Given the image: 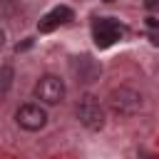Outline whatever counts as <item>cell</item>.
Segmentation results:
<instances>
[{
  "label": "cell",
  "mask_w": 159,
  "mask_h": 159,
  "mask_svg": "<svg viewBox=\"0 0 159 159\" xmlns=\"http://www.w3.org/2000/svg\"><path fill=\"white\" fill-rule=\"evenodd\" d=\"M67 20H72V10H70V7H65V5H57V7H52V10L40 20L37 30H40V32H52L55 27L65 25Z\"/></svg>",
  "instance_id": "8992f818"
},
{
  "label": "cell",
  "mask_w": 159,
  "mask_h": 159,
  "mask_svg": "<svg viewBox=\"0 0 159 159\" xmlns=\"http://www.w3.org/2000/svg\"><path fill=\"white\" fill-rule=\"evenodd\" d=\"M92 32H94L97 47H109V45H114V42L124 35V27H122L117 20H112V17H102V20L94 22Z\"/></svg>",
  "instance_id": "5b68a950"
},
{
  "label": "cell",
  "mask_w": 159,
  "mask_h": 159,
  "mask_svg": "<svg viewBox=\"0 0 159 159\" xmlns=\"http://www.w3.org/2000/svg\"><path fill=\"white\" fill-rule=\"evenodd\" d=\"M77 119H80L87 129H92V132L102 129V127H104V109H102L99 99L92 97V94H84V97L80 99V104H77Z\"/></svg>",
  "instance_id": "6da1fadb"
},
{
  "label": "cell",
  "mask_w": 159,
  "mask_h": 159,
  "mask_svg": "<svg viewBox=\"0 0 159 159\" xmlns=\"http://www.w3.org/2000/svg\"><path fill=\"white\" fill-rule=\"evenodd\" d=\"M109 107L122 114V117H129V114H137L142 109V94L132 87H119L109 94Z\"/></svg>",
  "instance_id": "7a4b0ae2"
},
{
  "label": "cell",
  "mask_w": 159,
  "mask_h": 159,
  "mask_svg": "<svg viewBox=\"0 0 159 159\" xmlns=\"http://www.w3.org/2000/svg\"><path fill=\"white\" fill-rule=\"evenodd\" d=\"M15 119H17V124H20L25 132H37V129L45 127L47 114H45V109H42L40 104L27 102V104H22V107L15 112Z\"/></svg>",
  "instance_id": "277c9868"
},
{
  "label": "cell",
  "mask_w": 159,
  "mask_h": 159,
  "mask_svg": "<svg viewBox=\"0 0 159 159\" xmlns=\"http://www.w3.org/2000/svg\"><path fill=\"white\" fill-rule=\"evenodd\" d=\"M107 2H114V0H107Z\"/></svg>",
  "instance_id": "ba28073f"
},
{
  "label": "cell",
  "mask_w": 159,
  "mask_h": 159,
  "mask_svg": "<svg viewBox=\"0 0 159 159\" xmlns=\"http://www.w3.org/2000/svg\"><path fill=\"white\" fill-rule=\"evenodd\" d=\"M35 97L45 104H57L65 97V82L55 75H42L35 84Z\"/></svg>",
  "instance_id": "3957f363"
},
{
  "label": "cell",
  "mask_w": 159,
  "mask_h": 159,
  "mask_svg": "<svg viewBox=\"0 0 159 159\" xmlns=\"http://www.w3.org/2000/svg\"><path fill=\"white\" fill-rule=\"evenodd\" d=\"M10 80H12V70L10 67H0V94L10 87Z\"/></svg>",
  "instance_id": "52a82bcc"
}]
</instances>
